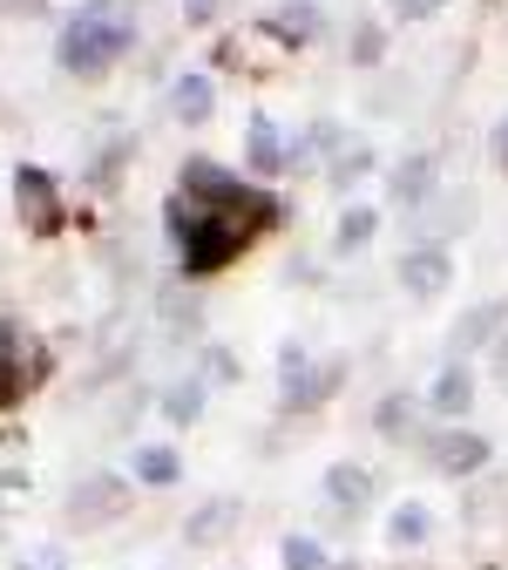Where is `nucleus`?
I'll return each instance as SVG.
<instances>
[{
  "instance_id": "11",
  "label": "nucleus",
  "mask_w": 508,
  "mask_h": 570,
  "mask_svg": "<svg viewBox=\"0 0 508 570\" xmlns=\"http://www.w3.org/2000/svg\"><path fill=\"white\" fill-rule=\"evenodd\" d=\"M427 407L441 414V421H461L475 407V367L468 361H448L441 374H434V387H427Z\"/></svg>"
},
{
  "instance_id": "2",
  "label": "nucleus",
  "mask_w": 508,
  "mask_h": 570,
  "mask_svg": "<svg viewBox=\"0 0 508 570\" xmlns=\"http://www.w3.org/2000/svg\"><path fill=\"white\" fill-rule=\"evenodd\" d=\"M129 41H136V21H129L122 0H89V8L68 14L54 55H61L68 76H102V68H116L129 55Z\"/></svg>"
},
{
  "instance_id": "5",
  "label": "nucleus",
  "mask_w": 508,
  "mask_h": 570,
  "mask_svg": "<svg viewBox=\"0 0 508 570\" xmlns=\"http://www.w3.org/2000/svg\"><path fill=\"white\" fill-rule=\"evenodd\" d=\"M420 449H427V469H441V475H481L495 455L475 428H434V435H420Z\"/></svg>"
},
{
  "instance_id": "7",
  "label": "nucleus",
  "mask_w": 508,
  "mask_h": 570,
  "mask_svg": "<svg viewBox=\"0 0 508 570\" xmlns=\"http://www.w3.org/2000/svg\"><path fill=\"white\" fill-rule=\"evenodd\" d=\"M122 503H129V489L116 475H82L76 489H68V523H76V530H102Z\"/></svg>"
},
{
  "instance_id": "26",
  "label": "nucleus",
  "mask_w": 508,
  "mask_h": 570,
  "mask_svg": "<svg viewBox=\"0 0 508 570\" xmlns=\"http://www.w3.org/2000/svg\"><path fill=\"white\" fill-rule=\"evenodd\" d=\"M495 381L508 387V333H495Z\"/></svg>"
},
{
  "instance_id": "16",
  "label": "nucleus",
  "mask_w": 508,
  "mask_h": 570,
  "mask_svg": "<svg viewBox=\"0 0 508 570\" xmlns=\"http://www.w3.org/2000/svg\"><path fill=\"white\" fill-rule=\"evenodd\" d=\"M238 523V503H231V495H217V503H203L190 523H183V543H210V537H225Z\"/></svg>"
},
{
  "instance_id": "9",
  "label": "nucleus",
  "mask_w": 508,
  "mask_h": 570,
  "mask_svg": "<svg viewBox=\"0 0 508 570\" xmlns=\"http://www.w3.org/2000/svg\"><path fill=\"white\" fill-rule=\"evenodd\" d=\"M245 157H251V170H258V177H285V170L299 164V150L278 136V122H271V116H251V129H245Z\"/></svg>"
},
{
  "instance_id": "24",
  "label": "nucleus",
  "mask_w": 508,
  "mask_h": 570,
  "mask_svg": "<svg viewBox=\"0 0 508 570\" xmlns=\"http://www.w3.org/2000/svg\"><path fill=\"white\" fill-rule=\"evenodd\" d=\"M380 55H387V28H380V21H367V28L352 35V61H367V68H373Z\"/></svg>"
},
{
  "instance_id": "4",
  "label": "nucleus",
  "mask_w": 508,
  "mask_h": 570,
  "mask_svg": "<svg viewBox=\"0 0 508 570\" xmlns=\"http://www.w3.org/2000/svg\"><path fill=\"white\" fill-rule=\"evenodd\" d=\"M332 381H339V367H312V346L306 340H292L278 353V387H285V407H319L326 394H332Z\"/></svg>"
},
{
  "instance_id": "14",
  "label": "nucleus",
  "mask_w": 508,
  "mask_h": 570,
  "mask_svg": "<svg viewBox=\"0 0 508 570\" xmlns=\"http://www.w3.org/2000/svg\"><path fill=\"white\" fill-rule=\"evenodd\" d=\"M373 232H380V210L373 204H346L339 225H332V252H367Z\"/></svg>"
},
{
  "instance_id": "12",
  "label": "nucleus",
  "mask_w": 508,
  "mask_h": 570,
  "mask_svg": "<svg viewBox=\"0 0 508 570\" xmlns=\"http://www.w3.org/2000/svg\"><path fill=\"white\" fill-rule=\"evenodd\" d=\"M387 190H394V204H400V210L434 204V157H427V150H420V157H400V164L387 170Z\"/></svg>"
},
{
  "instance_id": "19",
  "label": "nucleus",
  "mask_w": 508,
  "mask_h": 570,
  "mask_svg": "<svg viewBox=\"0 0 508 570\" xmlns=\"http://www.w3.org/2000/svg\"><path fill=\"white\" fill-rule=\"evenodd\" d=\"M495 326H501V306H475V313L455 326V340H448V346H455V353H468V346H481V340L495 346Z\"/></svg>"
},
{
  "instance_id": "21",
  "label": "nucleus",
  "mask_w": 508,
  "mask_h": 570,
  "mask_svg": "<svg viewBox=\"0 0 508 570\" xmlns=\"http://www.w3.org/2000/svg\"><path fill=\"white\" fill-rule=\"evenodd\" d=\"M373 421H380V435H400V442H407V435H414V401H407V394H387Z\"/></svg>"
},
{
  "instance_id": "20",
  "label": "nucleus",
  "mask_w": 508,
  "mask_h": 570,
  "mask_svg": "<svg viewBox=\"0 0 508 570\" xmlns=\"http://www.w3.org/2000/svg\"><path fill=\"white\" fill-rule=\"evenodd\" d=\"M163 414H170V421H197V414H203V381H177V387L163 394Z\"/></svg>"
},
{
  "instance_id": "25",
  "label": "nucleus",
  "mask_w": 508,
  "mask_h": 570,
  "mask_svg": "<svg viewBox=\"0 0 508 570\" xmlns=\"http://www.w3.org/2000/svg\"><path fill=\"white\" fill-rule=\"evenodd\" d=\"M367 170H373V150H352V157H339V164H332V184H339V190H352V177H367Z\"/></svg>"
},
{
  "instance_id": "23",
  "label": "nucleus",
  "mask_w": 508,
  "mask_h": 570,
  "mask_svg": "<svg viewBox=\"0 0 508 570\" xmlns=\"http://www.w3.org/2000/svg\"><path fill=\"white\" fill-rule=\"evenodd\" d=\"M278 35H292V41H306V35H319V8H278Z\"/></svg>"
},
{
  "instance_id": "10",
  "label": "nucleus",
  "mask_w": 508,
  "mask_h": 570,
  "mask_svg": "<svg viewBox=\"0 0 508 570\" xmlns=\"http://www.w3.org/2000/svg\"><path fill=\"white\" fill-rule=\"evenodd\" d=\"M373 469H359V462H332L326 469V503L339 510V517H359V510H367L373 503Z\"/></svg>"
},
{
  "instance_id": "13",
  "label": "nucleus",
  "mask_w": 508,
  "mask_h": 570,
  "mask_svg": "<svg viewBox=\"0 0 508 570\" xmlns=\"http://www.w3.org/2000/svg\"><path fill=\"white\" fill-rule=\"evenodd\" d=\"M170 109L197 129V122H210V109H217V89H210V76L203 68H183L177 76V89H170Z\"/></svg>"
},
{
  "instance_id": "3",
  "label": "nucleus",
  "mask_w": 508,
  "mask_h": 570,
  "mask_svg": "<svg viewBox=\"0 0 508 570\" xmlns=\"http://www.w3.org/2000/svg\"><path fill=\"white\" fill-rule=\"evenodd\" d=\"M394 278H400V293H414V299H441L455 285V252L448 245H407L394 258Z\"/></svg>"
},
{
  "instance_id": "28",
  "label": "nucleus",
  "mask_w": 508,
  "mask_h": 570,
  "mask_svg": "<svg viewBox=\"0 0 508 570\" xmlns=\"http://www.w3.org/2000/svg\"><path fill=\"white\" fill-rule=\"evenodd\" d=\"M28 570H68V563H61L54 550H41V557H28Z\"/></svg>"
},
{
  "instance_id": "15",
  "label": "nucleus",
  "mask_w": 508,
  "mask_h": 570,
  "mask_svg": "<svg viewBox=\"0 0 508 570\" xmlns=\"http://www.w3.org/2000/svg\"><path fill=\"white\" fill-rule=\"evenodd\" d=\"M427 537H434V517H427L420 503H400V510L387 517V543H394V550H420Z\"/></svg>"
},
{
  "instance_id": "8",
  "label": "nucleus",
  "mask_w": 508,
  "mask_h": 570,
  "mask_svg": "<svg viewBox=\"0 0 508 570\" xmlns=\"http://www.w3.org/2000/svg\"><path fill=\"white\" fill-rule=\"evenodd\" d=\"M183 197L190 204H245V190L251 184H238V170H225V164H210V157H197V164H183Z\"/></svg>"
},
{
  "instance_id": "18",
  "label": "nucleus",
  "mask_w": 508,
  "mask_h": 570,
  "mask_svg": "<svg viewBox=\"0 0 508 570\" xmlns=\"http://www.w3.org/2000/svg\"><path fill=\"white\" fill-rule=\"evenodd\" d=\"M21 401V326L0 320V407Z\"/></svg>"
},
{
  "instance_id": "1",
  "label": "nucleus",
  "mask_w": 508,
  "mask_h": 570,
  "mask_svg": "<svg viewBox=\"0 0 508 570\" xmlns=\"http://www.w3.org/2000/svg\"><path fill=\"white\" fill-rule=\"evenodd\" d=\"M271 225H278V197L271 190H245V204H190L183 190L170 197V238H177V265L190 278L225 272Z\"/></svg>"
},
{
  "instance_id": "27",
  "label": "nucleus",
  "mask_w": 508,
  "mask_h": 570,
  "mask_svg": "<svg viewBox=\"0 0 508 570\" xmlns=\"http://www.w3.org/2000/svg\"><path fill=\"white\" fill-rule=\"evenodd\" d=\"M495 164L508 170V116H501V129H495Z\"/></svg>"
},
{
  "instance_id": "17",
  "label": "nucleus",
  "mask_w": 508,
  "mask_h": 570,
  "mask_svg": "<svg viewBox=\"0 0 508 570\" xmlns=\"http://www.w3.org/2000/svg\"><path fill=\"white\" fill-rule=\"evenodd\" d=\"M129 469H136V482H150V489H170V482L183 475L177 449H136V455H129Z\"/></svg>"
},
{
  "instance_id": "22",
  "label": "nucleus",
  "mask_w": 508,
  "mask_h": 570,
  "mask_svg": "<svg viewBox=\"0 0 508 570\" xmlns=\"http://www.w3.org/2000/svg\"><path fill=\"white\" fill-rule=\"evenodd\" d=\"M278 557H285V570H332V563H326V550H319L312 537H285V550H278Z\"/></svg>"
},
{
  "instance_id": "6",
  "label": "nucleus",
  "mask_w": 508,
  "mask_h": 570,
  "mask_svg": "<svg viewBox=\"0 0 508 570\" xmlns=\"http://www.w3.org/2000/svg\"><path fill=\"white\" fill-rule=\"evenodd\" d=\"M14 210H21V225L34 232V238H54L61 232V184L48 177V170H14Z\"/></svg>"
}]
</instances>
